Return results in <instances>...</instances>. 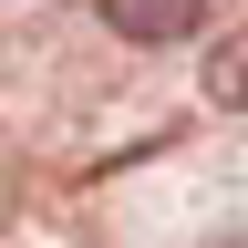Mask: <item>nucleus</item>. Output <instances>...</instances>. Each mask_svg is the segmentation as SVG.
<instances>
[{"label": "nucleus", "instance_id": "f257e3e1", "mask_svg": "<svg viewBox=\"0 0 248 248\" xmlns=\"http://www.w3.org/2000/svg\"><path fill=\"white\" fill-rule=\"evenodd\" d=\"M93 11H104V31L124 52H176L207 31V0H93Z\"/></svg>", "mask_w": 248, "mask_h": 248}, {"label": "nucleus", "instance_id": "f03ea898", "mask_svg": "<svg viewBox=\"0 0 248 248\" xmlns=\"http://www.w3.org/2000/svg\"><path fill=\"white\" fill-rule=\"evenodd\" d=\"M197 83H207V104H217V114H248V31H228V42L197 62Z\"/></svg>", "mask_w": 248, "mask_h": 248}]
</instances>
